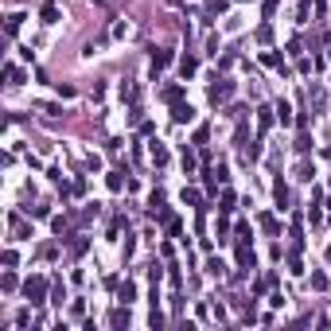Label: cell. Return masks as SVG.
<instances>
[{
    "instance_id": "27",
    "label": "cell",
    "mask_w": 331,
    "mask_h": 331,
    "mask_svg": "<svg viewBox=\"0 0 331 331\" xmlns=\"http://www.w3.org/2000/svg\"><path fill=\"white\" fill-rule=\"evenodd\" d=\"M183 172H187V176L195 172V156H191V152H187V148H183Z\"/></svg>"
},
{
    "instance_id": "2",
    "label": "cell",
    "mask_w": 331,
    "mask_h": 331,
    "mask_svg": "<svg viewBox=\"0 0 331 331\" xmlns=\"http://www.w3.org/2000/svg\"><path fill=\"white\" fill-rule=\"evenodd\" d=\"M230 94H234V86H230V82H218V86H211V106H222V102H230Z\"/></svg>"
},
{
    "instance_id": "18",
    "label": "cell",
    "mask_w": 331,
    "mask_h": 331,
    "mask_svg": "<svg viewBox=\"0 0 331 331\" xmlns=\"http://www.w3.org/2000/svg\"><path fill=\"white\" fill-rule=\"evenodd\" d=\"M261 230H265V234H277L281 226H277V218H273V214H261Z\"/></svg>"
},
{
    "instance_id": "13",
    "label": "cell",
    "mask_w": 331,
    "mask_h": 331,
    "mask_svg": "<svg viewBox=\"0 0 331 331\" xmlns=\"http://www.w3.org/2000/svg\"><path fill=\"white\" fill-rule=\"evenodd\" d=\"M183 203L187 207H203V195H199L195 187H183Z\"/></svg>"
},
{
    "instance_id": "23",
    "label": "cell",
    "mask_w": 331,
    "mask_h": 331,
    "mask_svg": "<svg viewBox=\"0 0 331 331\" xmlns=\"http://www.w3.org/2000/svg\"><path fill=\"white\" fill-rule=\"evenodd\" d=\"M4 74H8V86H20V78H24V74H20V66H12V62H8Z\"/></svg>"
},
{
    "instance_id": "26",
    "label": "cell",
    "mask_w": 331,
    "mask_h": 331,
    "mask_svg": "<svg viewBox=\"0 0 331 331\" xmlns=\"http://www.w3.org/2000/svg\"><path fill=\"white\" fill-rule=\"evenodd\" d=\"M308 148H312V140H308V133H304V129H300V140H296V152H300V156H304V152H308Z\"/></svg>"
},
{
    "instance_id": "8",
    "label": "cell",
    "mask_w": 331,
    "mask_h": 331,
    "mask_svg": "<svg viewBox=\"0 0 331 331\" xmlns=\"http://www.w3.org/2000/svg\"><path fill=\"white\" fill-rule=\"evenodd\" d=\"M273 199H277V207H281V211H288V187L281 180H277V187H273Z\"/></svg>"
},
{
    "instance_id": "12",
    "label": "cell",
    "mask_w": 331,
    "mask_h": 331,
    "mask_svg": "<svg viewBox=\"0 0 331 331\" xmlns=\"http://www.w3.org/2000/svg\"><path fill=\"white\" fill-rule=\"evenodd\" d=\"M20 24H24V12H12V16H8V24H4V31H8V39H12L16 31H20Z\"/></svg>"
},
{
    "instance_id": "16",
    "label": "cell",
    "mask_w": 331,
    "mask_h": 331,
    "mask_svg": "<svg viewBox=\"0 0 331 331\" xmlns=\"http://www.w3.org/2000/svg\"><path fill=\"white\" fill-rule=\"evenodd\" d=\"M273 109H277V121H281V125H292V109H288L285 102H277Z\"/></svg>"
},
{
    "instance_id": "10",
    "label": "cell",
    "mask_w": 331,
    "mask_h": 331,
    "mask_svg": "<svg viewBox=\"0 0 331 331\" xmlns=\"http://www.w3.org/2000/svg\"><path fill=\"white\" fill-rule=\"evenodd\" d=\"M8 222H12V234H16V238H31V230L24 226V218H20V214H12Z\"/></svg>"
},
{
    "instance_id": "11",
    "label": "cell",
    "mask_w": 331,
    "mask_h": 331,
    "mask_svg": "<svg viewBox=\"0 0 331 331\" xmlns=\"http://www.w3.org/2000/svg\"><path fill=\"white\" fill-rule=\"evenodd\" d=\"M238 265L245 269V265H254V250L245 245V238H241V245H238Z\"/></svg>"
},
{
    "instance_id": "24",
    "label": "cell",
    "mask_w": 331,
    "mask_h": 331,
    "mask_svg": "<svg viewBox=\"0 0 331 331\" xmlns=\"http://www.w3.org/2000/svg\"><path fill=\"white\" fill-rule=\"evenodd\" d=\"M109 191H121V187H125V180H121V172H109Z\"/></svg>"
},
{
    "instance_id": "19",
    "label": "cell",
    "mask_w": 331,
    "mask_h": 331,
    "mask_svg": "<svg viewBox=\"0 0 331 331\" xmlns=\"http://www.w3.org/2000/svg\"><path fill=\"white\" fill-rule=\"evenodd\" d=\"M121 300H125V304L136 300V285H133V281H125V285H121Z\"/></svg>"
},
{
    "instance_id": "6",
    "label": "cell",
    "mask_w": 331,
    "mask_h": 331,
    "mask_svg": "<svg viewBox=\"0 0 331 331\" xmlns=\"http://www.w3.org/2000/svg\"><path fill=\"white\" fill-rule=\"evenodd\" d=\"M172 59H176L172 51H152V74H160V70H164V66H168Z\"/></svg>"
},
{
    "instance_id": "17",
    "label": "cell",
    "mask_w": 331,
    "mask_h": 331,
    "mask_svg": "<svg viewBox=\"0 0 331 331\" xmlns=\"http://www.w3.org/2000/svg\"><path fill=\"white\" fill-rule=\"evenodd\" d=\"M152 164H160V168L168 164V148L164 144H152Z\"/></svg>"
},
{
    "instance_id": "14",
    "label": "cell",
    "mask_w": 331,
    "mask_h": 331,
    "mask_svg": "<svg viewBox=\"0 0 331 331\" xmlns=\"http://www.w3.org/2000/svg\"><path fill=\"white\" fill-rule=\"evenodd\" d=\"M261 62H265L269 70H285V66H281V55H277V51H265V55H261Z\"/></svg>"
},
{
    "instance_id": "9",
    "label": "cell",
    "mask_w": 331,
    "mask_h": 331,
    "mask_svg": "<svg viewBox=\"0 0 331 331\" xmlns=\"http://www.w3.org/2000/svg\"><path fill=\"white\" fill-rule=\"evenodd\" d=\"M195 70H199V59H191V55H183V59H180V74H183V78H191Z\"/></svg>"
},
{
    "instance_id": "1",
    "label": "cell",
    "mask_w": 331,
    "mask_h": 331,
    "mask_svg": "<svg viewBox=\"0 0 331 331\" xmlns=\"http://www.w3.org/2000/svg\"><path fill=\"white\" fill-rule=\"evenodd\" d=\"M24 296H28L31 308H39V304L47 300V277H28V281H24Z\"/></svg>"
},
{
    "instance_id": "3",
    "label": "cell",
    "mask_w": 331,
    "mask_h": 331,
    "mask_svg": "<svg viewBox=\"0 0 331 331\" xmlns=\"http://www.w3.org/2000/svg\"><path fill=\"white\" fill-rule=\"evenodd\" d=\"M172 121H176V125H187V121H195V109L176 102V106H172Z\"/></svg>"
},
{
    "instance_id": "20",
    "label": "cell",
    "mask_w": 331,
    "mask_h": 331,
    "mask_svg": "<svg viewBox=\"0 0 331 331\" xmlns=\"http://www.w3.org/2000/svg\"><path fill=\"white\" fill-rule=\"evenodd\" d=\"M180 98H183V86H168V90H164V102H172V106H176Z\"/></svg>"
},
{
    "instance_id": "15",
    "label": "cell",
    "mask_w": 331,
    "mask_h": 331,
    "mask_svg": "<svg viewBox=\"0 0 331 331\" xmlns=\"http://www.w3.org/2000/svg\"><path fill=\"white\" fill-rule=\"evenodd\" d=\"M312 176H316V172H312V164H308V160H300V164H296V180L312 183Z\"/></svg>"
},
{
    "instance_id": "7",
    "label": "cell",
    "mask_w": 331,
    "mask_h": 331,
    "mask_svg": "<svg viewBox=\"0 0 331 331\" xmlns=\"http://www.w3.org/2000/svg\"><path fill=\"white\" fill-rule=\"evenodd\" d=\"M129 308H113V312H109V323H113V327H129Z\"/></svg>"
},
{
    "instance_id": "5",
    "label": "cell",
    "mask_w": 331,
    "mask_h": 331,
    "mask_svg": "<svg viewBox=\"0 0 331 331\" xmlns=\"http://www.w3.org/2000/svg\"><path fill=\"white\" fill-rule=\"evenodd\" d=\"M39 20H43V24H59V4H55V0H43V8H39Z\"/></svg>"
},
{
    "instance_id": "28",
    "label": "cell",
    "mask_w": 331,
    "mask_h": 331,
    "mask_svg": "<svg viewBox=\"0 0 331 331\" xmlns=\"http://www.w3.org/2000/svg\"><path fill=\"white\" fill-rule=\"evenodd\" d=\"M0 288H4V292H12V288H16V273H4V281H0Z\"/></svg>"
},
{
    "instance_id": "25",
    "label": "cell",
    "mask_w": 331,
    "mask_h": 331,
    "mask_svg": "<svg viewBox=\"0 0 331 331\" xmlns=\"http://www.w3.org/2000/svg\"><path fill=\"white\" fill-rule=\"evenodd\" d=\"M312 288H316V292H323V288H327V277H323V273H312Z\"/></svg>"
},
{
    "instance_id": "21",
    "label": "cell",
    "mask_w": 331,
    "mask_h": 331,
    "mask_svg": "<svg viewBox=\"0 0 331 331\" xmlns=\"http://www.w3.org/2000/svg\"><path fill=\"white\" fill-rule=\"evenodd\" d=\"M218 203H222L218 211H222V214H230V211H234V191H222V199H218Z\"/></svg>"
},
{
    "instance_id": "22",
    "label": "cell",
    "mask_w": 331,
    "mask_h": 331,
    "mask_svg": "<svg viewBox=\"0 0 331 331\" xmlns=\"http://www.w3.org/2000/svg\"><path fill=\"white\" fill-rule=\"evenodd\" d=\"M207 273H211V277H222V273H226V265L218 261V257H211V261H207Z\"/></svg>"
},
{
    "instance_id": "4",
    "label": "cell",
    "mask_w": 331,
    "mask_h": 331,
    "mask_svg": "<svg viewBox=\"0 0 331 331\" xmlns=\"http://www.w3.org/2000/svg\"><path fill=\"white\" fill-rule=\"evenodd\" d=\"M273 117H277V109H269V106H261V109H257V133H261V136L269 133Z\"/></svg>"
}]
</instances>
